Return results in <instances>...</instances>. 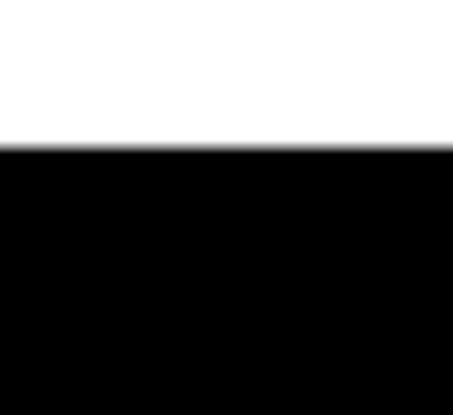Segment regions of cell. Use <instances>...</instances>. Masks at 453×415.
<instances>
[]
</instances>
